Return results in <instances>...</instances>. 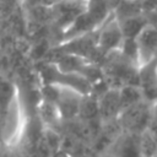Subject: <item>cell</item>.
Here are the masks:
<instances>
[{"instance_id":"5b68a950","label":"cell","mask_w":157,"mask_h":157,"mask_svg":"<svg viewBox=\"0 0 157 157\" xmlns=\"http://www.w3.org/2000/svg\"><path fill=\"white\" fill-rule=\"evenodd\" d=\"M56 87H58V94L55 103L60 112L63 123L77 119L82 94L67 87H61V86H56Z\"/></svg>"},{"instance_id":"2e32d148","label":"cell","mask_w":157,"mask_h":157,"mask_svg":"<svg viewBox=\"0 0 157 157\" xmlns=\"http://www.w3.org/2000/svg\"><path fill=\"white\" fill-rule=\"evenodd\" d=\"M120 53L128 60H130L131 63L139 66V48L136 39H124V43L120 48Z\"/></svg>"},{"instance_id":"e0dca14e","label":"cell","mask_w":157,"mask_h":157,"mask_svg":"<svg viewBox=\"0 0 157 157\" xmlns=\"http://www.w3.org/2000/svg\"><path fill=\"white\" fill-rule=\"evenodd\" d=\"M0 157H17L11 150H10V147L6 145V146H4L2 148H0Z\"/></svg>"},{"instance_id":"30bf717a","label":"cell","mask_w":157,"mask_h":157,"mask_svg":"<svg viewBox=\"0 0 157 157\" xmlns=\"http://www.w3.org/2000/svg\"><path fill=\"white\" fill-rule=\"evenodd\" d=\"M119 23L125 39H136L139 34L151 23V21L147 15L141 13L124 20H119Z\"/></svg>"},{"instance_id":"ac0fdd59","label":"cell","mask_w":157,"mask_h":157,"mask_svg":"<svg viewBox=\"0 0 157 157\" xmlns=\"http://www.w3.org/2000/svg\"><path fill=\"white\" fill-rule=\"evenodd\" d=\"M49 157H72V156H71L70 153H67V152L63 151V150H59V151H56V152L52 153Z\"/></svg>"},{"instance_id":"7402d4cb","label":"cell","mask_w":157,"mask_h":157,"mask_svg":"<svg viewBox=\"0 0 157 157\" xmlns=\"http://www.w3.org/2000/svg\"><path fill=\"white\" fill-rule=\"evenodd\" d=\"M155 60H156V63H157V55H156V59H155Z\"/></svg>"},{"instance_id":"9c48e42d","label":"cell","mask_w":157,"mask_h":157,"mask_svg":"<svg viewBox=\"0 0 157 157\" xmlns=\"http://www.w3.org/2000/svg\"><path fill=\"white\" fill-rule=\"evenodd\" d=\"M140 135L141 134L123 132L117 140V157H144Z\"/></svg>"},{"instance_id":"6da1fadb","label":"cell","mask_w":157,"mask_h":157,"mask_svg":"<svg viewBox=\"0 0 157 157\" xmlns=\"http://www.w3.org/2000/svg\"><path fill=\"white\" fill-rule=\"evenodd\" d=\"M112 13L113 9H110L107 0H88L86 11L80 15L76 21L60 34L56 44L75 37L96 32L112 16Z\"/></svg>"},{"instance_id":"7a4b0ae2","label":"cell","mask_w":157,"mask_h":157,"mask_svg":"<svg viewBox=\"0 0 157 157\" xmlns=\"http://www.w3.org/2000/svg\"><path fill=\"white\" fill-rule=\"evenodd\" d=\"M118 121L124 132L142 134L150 128L152 121V103L144 99L124 109Z\"/></svg>"},{"instance_id":"8992f818","label":"cell","mask_w":157,"mask_h":157,"mask_svg":"<svg viewBox=\"0 0 157 157\" xmlns=\"http://www.w3.org/2000/svg\"><path fill=\"white\" fill-rule=\"evenodd\" d=\"M139 48V66L152 63L157 55V26L150 23L136 38Z\"/></svg>"},{"instance_id":"d6986e66","label":"cell","mask_w":157,"mask_h":157,"mask_svg":"<svg viewBox=\"0 0 157 157\" xmlns=\"http://www.w3.org/2000/svg\"><path fill=\"white\" fill-rule=\"evenodd\" d=\"M148 131L151 132V135L153 136V139H155L156 142H157V124L151 123V125H150V128H148Z\"/></svg>"},{"instance_id":"9a60e30c","label":"cell","mask_w":157,"mask_h":157,"mask_svg":"<svg viewBox=\"0 0 157 157\" xmlns=\"http://www.w3.org/2000/svg\"><path fill=\"white\" fill-rule=\"evenodd\" d=\"M140 140H141L142 156L144 157H157V142L151 135V132L148 131V129L140 135Z\"/></svg>"},{"instance_id":"5bb4252c","label":"cell","mask_w":157,"mask_h":157,"mask_svg":"<svg viewBox=\"0 0 157 157\" xmlns=\"http://www.w3.org/2000/svg\"><path fill=\"white\" fill-rule=\"evenodd\" d=\"M113 11L118 20H124V18H128L131 16L144 13L141 2L130 1V0H121L118 4V6L115 9H113Z\"/></svg>"},{"instance_id":"44dd1931","label":"cell","mask_w":157,"mask_h":157,"mask_svg":"<svg viewBox=\"0 0 157 157\" xmlns=\"http://www.w3.org/2000/svg\"><path fill=\"white\" fill-rule=\"evenodd\" d=\"M130 1H136V2H141V1H144V0H130Z\"/></svg>"},{"instance_id":"ba28073f","label":"cell","mask_w":157,"mask_h":157,"mask_svg":"<svg viewBox=\"0 0 157 157\" xmlns=\"http://www.w3.org/2000/svg\"><path fill=\"white\" fill-rule=\"evenodd\" d=\"M36 112H37V118L39 119V121L44 128L54 129L61 132L63 119L55 102L40 97L39 102L36 105Z\"/></svg>"},{"instance_id":"4fadbf2b","label":"cell","mask_w":157,"mask_h":157,"mask_svg":"<svg viewBox=\"0 0 157 157\" xmlns=\"http://www.w3.org/2000/svg\"><path fill=\"white\" fill-rule=\"evenodd\" d=\"M17 99V91L12 82L4 78L0 81V115L2 117Z\"/></svg>"},{"instance_id":"8fae6325","label":"cell","mask_w":157,"mask_h":157,"mask_svg":"<svg viewBox=\"0 0 157 157\" xmlns=\"http://www.w3.org/2000/svg\"><path fill=\"white\" fill-rule=\"evenodd\" d=\"M77 118L80 120H82V121L101 120V118H99V107H98V98L94 94H86V96L81 97L78 117Z\"/></svg>"},{"instance_id":"277c9868","label":"cell","mask_w":157,"mask_h":157,"mask_svg":"<svg viewBox=\"0 0 157 157\" xmlns=\"http://www.w3.org/2000/svg\"><path fill=\"white\" fill-rule=\"evenodd\" d=\"M87 5L88 0H63L52 6V22L55 25L59 34L67 29L86 11Z\"/></svg>"},{"instance_id":"7c38bea8","label":"cell","mask_w":157,"mask_h":157,"mask_svg":"<svg viewBox=\"0 0 157 157\" xmlns=\"http://www.w3.org/2000/svg\"><path fill=\"white\" fill-rule=\"evenodd\" d=\"M119 96H120V104H121V112L141 101L145 99L144 92L140 86L135 85H124L119 88Z\"/></svg>"},{"instance_id":"ffe728a7","label":"cell","mask_w":157,"mask_h":157,"mask_svg":"<svg viewBox=\"0 0 157 157\" xmlns=\"http://www.w3.org/2000/svg\"><path fill=\"white\" fill-rule=\"evenodd\" d=\"M151 123L157 124V102L152 103V121Z\"/></svg>"},{"instance_id":"52a82bcc","label":"cell","mask_w":157,"mask_h":157,"mask_svg":"<svg viewBox=\"0 0 157 157\" xmlns=\"http://www.w3.org/2000/svg\"><path fill=\"white\" fill-rule=\"evenodd\" d=\"M98 98L99 118L102 123H110L119 118L121 113L119 88H109Z\"/></svg>"},{"instance_id":"3957f363","label":"cell","mask_w":157,"mask_h":157,"mask_svg":"<svg viewBox=\"0 0 157 157\" xmlns=\"http://www.w3.org/2000/svg\"><path fill=\"white\" fill-rule=\"evenodd\" d=\"M124 34L119 23V20L114 15L112 16L97 29V45L99 52L107 56L112 53L119 52L124 43Z\"/></svg>"}]
</instances>
